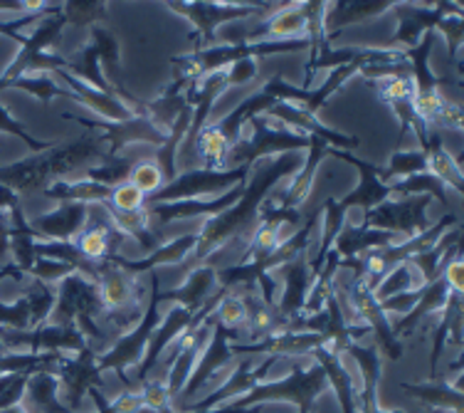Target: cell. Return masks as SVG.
Segmentation results:
<instances>
[{"instance_id": "cell-1", "label": "cell", "mask_w": 464, "mask_h": 413, "mask_svg": "<svg viewBox=\"0 0 464 413\" xmlns=\"http://www.w3.org/2000/svg\"><path fill=\"white\" fill-rule=\"evenodd\" d=\"M304 156L299 152L282 153V156H272L265 159L259 166H252V176L247 179L245 193L232 208L218 213V216L208 218L203 228L198 231V243L190 252V258L198 265L210 261L215 252L223 251L235 241L247 238L255 233L257 228V213L259 206L265 203V196L275 189V183L286 176H295L296 171L302 169Z\"/></svg>"}, {"instance_id": "cell-2", "label": "cell", "mask_w": 464, "mask_h": 413, "mask_svg": "<svg viewBox=\"0 0 464 413\" xmlns=\"http://www.w3.org/2000/svg\"><path fill=\"white\" fill-rule=\"evenodd\" d=\"M107 142L97 132H87L80 139L70 144L53 146L45 153H33L23 162L0 166V183L15 191L18 196L23 193H35L45 191L54 181H63L67 176L77 179L84 171L99 163L107 156Z\"/></svg>"}, {"instance_id": "cell-3", "label": "cell", "mask_w": 464, "mask_h": 413, "mask_svg": "<svg viewBox=\"0 0 464 413\" xmlns=\"http://www.w3.org/2000/svg\"><path fill=\"white\" fill-rule=\"evenodd\" d=\"M312 50V43L306 37L295 40H265V43H235V45H213L200 53H188L173 57L176 64V77H186L190 82L203 80L206 74L227 70V64L240 63V60H255L265 54L277 53H299V50Z\"/></svg>"}, {"instance_id": "cell-4", "label": "cell", "mask_w": 464, "mask_h": 413, "mask_svg": "<svg viewBox=\"0 0 464 413\" xmlns=\"http://www.w3.org/2000/svg\"><path fill=\"white\" fill-rule=\"evenodd\" d=\"M159 285H161V282H159V272H151V297H149V302L143 305V315L141 320H139V324H136V329L134 332L124 334L111 349H107L104 354H99L97 357L99 374L114 371L116 377L124 381V388H129V377H126V371L141 364L143 354L149 349V341H151L156 327L161 322Z\"/></svg>"}, {"instance_id": "cell-5", "label": "cell", "mask_w": 464, "mask_h": 413, "mask_svg": "<svg viewBox=\"0 0 464 413\" xmlns=\"http://www.w3.org/2000/svg\"><path fill=\"white\" fill-rule=\"evenodd\" d=\"M459 225V216L457 213H447L442 216L435 225H430L425 233L415 235V238H405V241H398L393 245H385V248H375V251H368L366 255H361V278L366 280V285L371 290H375L383 278L393 268L402 265V262H411L415 255L430 251L432 245L438 243L440 238Z\"/></svg>"}, {"instance_id": "cell-6", "label": "cell", "mask_w": 464, "mask_h": 413, "mask_svg": "<svg viewBox=\"0 0 464 413\" xmlns=\"http://www.w3.org/2000/svg\"><path fill=\"white\" fill-rule=\"evenodd\" d=\"M252 139H240L230 149L227 156V169H252L259 159H272L282 153L306 152L312 144V136L296 134L289 129H282V124L267 126V117H252Z\"/></svg>"}, {"instance_id": "cell-7", "label": "cell", "mask_w": 464, "mask_h": 413, "mask_svg": "<svg viewBox=\"0 0 464 413\" xmlns=\"http://www.w3.org/2000/svg\"><path fill=\"white\" fill-rule=\"evenodd\" d=\"M252 169H190L186 173H179L176 179L163 183L153 196L146 198V208L159 206V203H176V201H190L200 196H223L225 191L237 186L242 181L250 179Z\"/></svg>"}, {"instance_id": "cell-8", "label": "cell", "mask_w": 464, "mask_h": 413, "mask_svg": "<svg viewBox=\"0 0 464 413\" xmlns=\"http://www.w3.org/2000/svg\"><path fill=\"white\" fill-rule=\"evenodd\" d=\"M67 122H77L87 132H97L102 139L107 142V156L104 159H114L119 153H124L131 146H149V149H159L166 142V132H161L159 126L153 124L149 117H131L126 122H107V119H90L77 117V114H63ZM102 159V162H104Z\"/></svg>"}, {"instance_id": "cell-9", "label": "cell", "mask_w": 464, "mask_h": 413, "mask_svg": "<svg viewBox=\"0 0 464 413\" xmlns=\"http://www.w3.org/2000/svg\"><path fill=\"white\" fill-rule=\"evenodd\" d=\"M169 8L173 13H179L183 18H188L196 25V33L190 35V40L196 43L193 53L208 50V47L218 45L215 43V30L223 23H232V20H245L252 15H262L267 10V3H247V5H225V3H169Z\"/></svg>"}, {"instance_id": "cell-10", "label": "cell", "mask_w": 464, "mask_h": 413, "mask_svg": "<svg viewBox=\"0 0 464 413\" xmlns=\"http://www.w3.org/2000/svg\"><path fill=\"white\" fill-rule=\"evenodd\" d=\"M104 315L107 310L102 305L94 280L72 272L54 285V310L47 324H82L87 320L99 322Z\"/></svg>"}, {"instance_id": "cell-11", "label": "cell", "mask_w": 464, "mask_h": 413, "mask_svg": "<svg viewBox=\"0 0 464 413\" xmlns=\"http://www.w3.org/2000/svg\"><path fill=\"white\" fill-rule=\"evenodd\" d=\"M430 203H432L430 196H402L398 201H383L381 206H375L363 216V225L402 238H415L430 228Z\"/></svg>"}, {"instance_id": "cell-12", "label": "cell", "mask_w": 464, "mask_h": 413, "mask_svg": "<svg viewBox=\"0 0 464 413\" xmlns=\"http://www.w3.org/2000/svg\"><path fill=\"white\" fill-rule=\"evenodd\" d=\"M361 67H363L361 63H351L343 64V67H336V70H331L322 87H312V90H302V87H296V84H289V82L282 80V74H275V77H272L259 92L272 97L275 102H285V104L289 102L292 107L302 109L306 114L316 117V112L326 104V99H329L334 92H339L341 87H343V82H346L348 77H353Z\"/></svg>"}, {"instance_id": "cell-13", "label": "cell", "mask_w": 464, "mask_h": 413, "mask_svg": "<svg viewBox=\"0 0 464 413\" xmlns=\"http://www.w3.org/2000/svg\"><path fill=\"white\" fill-rule=\"evenodd\" d=\"M60 381L57 398L70 413H82L84 398L92 387L102 388V374L97 371V354L87 347L80 354H64L54 371Z\"/></svg>"}, {"instance_id": "cell-14", "label": "cell", "mask_w": 464, "mask_h": 413, "mask_svg": "<svg viewBox=\"0 0 464 413\" xmlns=\"http://www.w3.org/2000/svg\"><path fill=\"white\" fill-rule=\"evenodd\" d=\"M348 300H351V307L356 310V317L363 324L371 327V334H373V341H378L375 347L388 354V359H401L402 357V344L401 339L395 337L393 329H391V320L381 310V302L375 300L373 290L368 288L366 280L363 278H353L351 285L346 290Z\"/></svg>"}, {"instance_id": "cell-15", "label": "cell", "mask_w": 464, "mask_h": 413, "mask_svg": "<svg viewBox=\"0 0 464 413\" xmlns=\"http://www.w3.org/2000/svg\"><path fill=\"white\" fill-rule=\"evenodd\" d=\"M245 186L247 181H242L237 186H232L230 191H225L223 196H215L210 201L206 198H190V201H176V203H159V206L143 208L146 211V218H149V228H163L166 223H173V221H186V218H198L206 216L213 218L218 213H223L227 208H232L245 193Z\"/></svg>"}, {"instance_id": "cell-16", "label": "cell", "mask_w": 464, "mask_h": 413, "mask_svg": "<svg viewBox=\"0 0 464 413\" xmlns=\"http://www.w3.org/2000/svg\"><path fill=\"white\" fill-rule=\"evenodd\" d=\"M329 156H336L341 162L353 163L358 169V176H361L356 191H351V193H346V196L339 201V206L343 208V211L363 208L368 213V211H373L375 206H381L383 201H388V198L393 196V193H391V183H383V181L378 179V176H381V169H378V166H373V163L368 162H361L353 153L339 152V149H331Z\"/></svg>"}, {"instance_id": "cell-17", "label": "cell", "mask_w": 464, "mask_h": 413, "mask_svg": "<svg viewBox=\"0 0 464 413\" xmlns=\"http://www.w3.org/2000/svg\"><path fill=\"white\" fill-rule=\"evenodd\" d=\"M265 117L275 119L279 124L296 126L299 132H304V136H316V139H322L324 144H329L331 149H339V152L353 153L358 146H361V139H358V136H348L336 132V129H329V126L322 124L316 117L306 114L302 109L292 107V104H285V102H277Z\"/></svg>"}, {"instance_id": "cell-18", "label": "cell", "mask_w": 464, "mask_h": 413, "mask_svg": "<svg viewBox=\"0 0 464 413\" xmlns=\"http://www.w3.org/2000/svg\"><path fill=\"white\" fill-rule=\"evenodd\" d=\"M90 218V206L82 203H60L50 213L27 221L30 228L40 235V241H57V243H70L84 231Z\"/></svg>"}, {"instance_id": "cell-19", "label": "cell", "mask_w": 464, "mask_h": 413, "mask_svg": "<svg viewBox=\"0 0 464 413\" xmlns=\"http://www.w3.org/2000/svg\"><path fill=\"white\" fill-rule=\"evenodd\" d=\"M97 288L99 297H102V305L107 310V315L114 312H124L129 307L139 305L136 302V278L129 275L121 268H116L114 262L102 261L97 262Z\"/></svg>"}, {"instance_id": "cell-20", "label": "cell", "mask_w": 464, "mask_h": 413, "mask_svg": "<svg viewBox=\"0 0 464 413\" xmlns=\"http://www.w3.org/2000/svg\"><path fill=\"white\" fill-rule=\"evenodd\" d=\"M282 275H285V290L277 300V315L282 322H289L295 317L302 315L306 297L314 285V275L309 272V258L299 255L296 261L282 265Z\"/></svg>"}, {"instance_id": "cell-21", "label": "cell", "mask_w": 464, "mask_h": 413, "mask_svg": "<svg viewBox=\"0 0 464 413\" xmlns=\"http://www.w3.org/2000/svg\"><path fill=\"white\" fill-rule=\"evenodd\" d=\"M196 243L198 233H186L180 235V238H176V241H170V243L159 245L151 255H146L141 261H126L119 252H116V255H109V261L114 262L116 268H121L124 272H129V275L139 278L143 272H156V270L163 268V265H179V262H183L188 255L193 252Z\"/></svg>"}, {"instance_id": "cell-22", "label": "cell", "mask_w": 464, "mask_h": 413, "mask_svg": "<svg viewBox=\"0 0 464 413\" xmlns=\"http://www.w3.org/2000/svg\"><path fill=\"white\" fill-rule=\"evenodd\" d=\"M64 25H67V23H64L63 13H54V15H47V18L37 20L35 33H33L30 37H23V40H20L23 50H20V54L13 60V64H10L8 70L3 73L0 84L23 77V74H25V64L30 63L35 54H43L47 47L54 45V43H57V37L63 35Z\"/></svg>"}, {"instance_id": "cell-23", "label": "cell", "mask_w": 464, "mask_h": 413, "mask_svg": "<svg viewBox=\"0 0 464 413\" xmlns=\"http://www.w3.org/2000/svg\"><path fill=\"white\" fill-rule=\"evenodd\" d=\"M54 82H64L67 87H70V94L74 97V102H80L84 107H90L92 112H97L99 119H107V122H126V119L136 117L131 109L126 107L124 102L114 94H102V92L92 90L87 87L84 82H80L77 77H72L70 73H64V70H57L53 73Z\"/></svg>"}, {"instance_id": "cell-24", "label": "cell", "mask_w": 464, "mask_h": 413, "mask_svg": "<svg viewBox=\"0 0 464 413\" xmlns=\"http://www.w3.org/2000/svg\"><path fill=\"white\" fill-rule=\"evenodd\" d=\"M215 290H218V280H215L213 265H198L188 272L186 282H180L176 290H169V292L159 290V302H176L188 312H198Z\"/></svg>"}, {"instance_id": "cell-25", "label": "cell", "mask_w": 464, "mask_h": 413, "mask_svg": "<svg viewBox=\"0 0 464 413\" xmlns=\"http://www.w3.org/2000/svg\"><path fill=\"white\" fill-rule=\"evenodd\" d=\"M393 8V3L388 0H343V3H331L324 15V33L326 37H336L348 25H358L371 18H378Z\"/></svg>"}, {"instance_id": "cell-26", "label": "cell", "mask_w": 464, "mask_h": 413, "mask_svg": "<svg viewBox=\"0 0 464 413\" xmlns=\"http://www.w3.org/2000/svg\"><path fill=\"white\" fill-rule=\"evenodd\" d=\"M306 30V15L302 3H286L285 8L275 10L257 30L242 37L240 43H265V40H295Z\"/></svg>"}, {"instance_id": "cell-27", "label": "cell", "mask_w": 464, "mask_h": 413, "mask_svg": "<svg viewBox=\"0 0 464 413\" xmlns=\"http://www.w3.org/2000/svg\"><path fill=\"white\" fill-rule=\"evenodd\" d=\"M331 146L324 144L322 139H316L312 136V144L306 149V156H304V163L302 169L296 171L292 181H289V186L286 191L282 193V203L279 208H292V211H299L304 201L309 198L312 193V186H314V179H316V171H319V163L329 156Z\"/></svg>"}, {"instance_id": "cell-28", "label": "cell", "mask_w": 464, "mask_h": 413, "mask_svg": "<svg viewBox=\"0 0 464 413\" xmlns=\"http://www.w3.org/2000/svg\"><path fill=\"white\" fill-rule=\"evenodd\" d=\"M450 292H452V290L447 288V282L442 280V275L432 280V282H428V285H422V292H420L415 307H412L408 315H402L398 322L391 324V329H393L395 337H408V334H412L418 329V324L422 322V320H428L430 315L445 310Z\"/></svg>"}, {"instance_id": "cell-29", "label": "cell", "mask_w": 464, "mask_h": 413, "mask_svg": "<svg viewBox=\"0 0 464 413\" xmlns=\"http://www.w3.org/2000/svg\"><path fill=\"white\" fill-rule=\"evenodd\" d=\"M398 241H401V235L388 233V231H373L363 223L343 225L341 233L336 235V241H334V251L339 252L341 261H348V258H361L368 251L385 248V245H393Z\"/></svg>"}, {"instance_id": "cell-30", "label": "cell", "mask_w": 464, "mask_h": 413, "mask_svg": "<svg viewBox=\"0 0 464 413\" xmlns=\"http://www.w3.org/2000/svg\"><path fill=\"white\" fill-rule=\"evenodd\" d=\"M43 196L57 203H82V206H99L111 198V189L94 183V181L77 176V179H63L50 183Z\"/></svg>"}, {"instance_id": "cell-31", "label": "cell", "mask_w": 464, "mask_h": 413, "mask_svg": "<svg viewBox=\"0 0 464 413\" xmlns=\"http://www.w3.org/2000/svg\"><path fill=\"white\" fill-rule=\"evenodd\" d=\"M57 391H60V381L54 374L35 371L27 377L25 396H23L20 406L25 413H70L60 404Z\"/></svg>"}, {"instance_id": "cell-32", "label": "cell", "mask_w": 464, "mask_h": 413, "mask_svg": "<svg viewBox=\"0 0 464 413\" xmlns=\"http://www.w3.org/2000/svg\"><path fill=\"white\" fill-rule=\"evenodd\" d=\"M346 225V211L339 206V201L336 198H326L322 203V225H319V243H316V252H314L312 258H309V272H312L314 278L322 272L324 261H326V255L334 251V241H336V235L341 233V228Z\"/></svg>"}, {"instance_id": "cell-33", "label": "cell", "mask_w": 464, "mask_h": 413, "mask_svg": "<svg viewBox=\"0 0 464 413\" xmlns=\"http://www.w3.org/2000/svg\"><path fill=\"white\" fill-rule=\"evenodd\" d=\"M149 156H153V152L143 153L139 152V146H131L126 153H119L114 159H104V162H99L97 166H90L82 176L94 181V183H102V186H107V189H116V186H121V183L129 181L136 163L143 162V159H149Z\"/></svg>"}, {"instance_id": "cell-34", "label": "cell", "mask_w": 464, "mask_h": 413, "mask_svg": "<svg viewBox=\"0 0 464 413\" xmlns=\"http://www.w3.org/2000/svg\"><path fill=\"white\" fill-rule=\"evenodd\" d=\"M425 156H428V171L440 179L445 186H452V189L462 196V163L459 159H455L452 153L447 152V146L442 144V132H435L430 129L428 149H425Z\"/></svg>"}, {"instance_id": "cell-35", "label": "cell", "mask_w": 464, "mask_h": 413, "mask_svg": "<svg viewBox=\"0 0 464 413\" xmlns=\"http://www.w3.org/2000/svg\"><path fill=\"white\" fill-rule=\"evenodd\" d=\"M190 117H193V109L186 107L183 112H180L179 117H176L173 126L169 129V134H166V142H163V144L159 146L156 152H153V162H156V166L161 169L163 181H166V183L179 176V166H176V163H179V149H180V144H183V139H186V134H188Z\"/></svg>"}, {"instance_id": "cell-36", "label": "cell", "mask_w": 464, "mask_h": 413, "mask_svg": "<svg viewBox=\"0 0 464 413\" xmlns=\"http://www.w3.org/2000/svg\"><path fill=\"white\" fill-rule=\"evenodd\" d=\"M277 102L272 97H267V94H262V92H257V94H252V97H247L242 104H237V109H232L230 114L218 124V129L223 132V136L227 139V144L235 146L237 142L242 139V126L247 124L252 117H262V114H267L269 109L275 107Z\"/></svg>"}, {"instance_id": "cell-37", "label": "cell", "mask_w": 464, "mask_h": 413, "mask_svg": "<svg viewBox=\"0 0 464 413\" xmlns=\"http://www.w3.org/2000/svg\"><path fill=\"white\" fill-rule=\"evenodd\" d=\"M401 388L411 394L415 401L430 406L435 411L462 413V394L450 388L447 381H425V384H405L401 381Z\"/></svg>"}, {"instance_id": "cell-38", "label": "cell", "mask_w": 464, "mask_h": 413, "mask_svg": "<svg viewBox=\"0 0 464 413\" xmlns=\"http://www.w3.org/2000/svg\"><path fill=\"white\" fill-rule=\"evenodd\" d=\"M459 241H462V228L455 225V228H450V231H447L438 243L430 248V251L420 252V255L412 258L411 265L420 275V282H422V285H428V282H432L435 278H440V272H442V268H445L442 262H445L447 251H450L452 245L459 243Z\"/></svg>"}, {"instance_id": "cell-39", "label": "cell", "mask_w": 464, "mask_h": 413, "mask_svg": "<svg viewBox=\"0 0 464 413\" xmlns=\"http://www.w3.org/2000/svg\"><path fill=\"white\" fill-rule=\"evenodd\" d=\"M432 45H435V33L430 30L425 35L420 37V43L411 50H402L405 54V60L411 63V70H412V84H415V92L422 94V92H440V84L442 80L432 74L428 64V57L432 53Z\"/></svg>"}, {"instance_id": "cell-40", "label": "cell", "mask_w": 464, "mask_h": 413, "mask_svg": "<svg viewBox=\"0 0 464 413\" xmlns=\"http://www.w3.org/2000/svg\"><path fill=\"white\" fill-rule=\"evenodd\" d=\"M102 206L107 208L109 218H111V223L119 233H124L126 238H134L136 243L141 245V251L146 255H151L156 248H159V238L153 233L151 228H149V218H146V211H136V213H124V211H116V208L107 206V203H102Z\"/></svg>"}, {"instance_id": "cell-41", "label": "cell", "mask_w": 464, "mask_h": 413, "mask_svg": "<svg viewBox=\"0 0 464 413\" xmlns=\"http://www.w3.org/2000/svg\"><path fill=\"white\" fill-rule=\"evenodd\" d=\"M196 146L200 162L206 163V169L210 171H223L227 169V156H230L232 146L227 144V139L223 136V132L218 129V124L203 126L200 134L196 136Z\"/></svg>"}, {"instance_id": "cell-42", "label": "cell", "mask_w": 464, "mask_h": 413, "mask_svg": "<svg viewBox=\"0 0 464 413\" xmlns=\"http://www.w3.org/2000/svg\"><path fill=\"white\" fill-rule=\"evenodd\" d=\"M20 295L27 300V307H30V322H33V329L47 324L50 315L54 310V285H45L40 280H25L23 282V292Z\"/></svg>"}, {"instance_id": "cell-43", "label": "cell", "mask_w": 464, "mask_h": 413, "mask_svg": "<svg viewBox=\"0 0 464 413\" xmlns=\"http://www.w3.org/2000/svg\"><path fill=\"white\" fill-rule=\"evenodd\" d=\"M391 193H395V196H430L438 198L442 206H450L447 186L440 179H435L430 171L415 173V176H408V179L391 181Z\"/></svg>"}, {"instance_id": "cell-44", "label": "cell", "mask_w": 464, "mask_h": 413, "mask_svg": "<svg viewBox=\"0 0 464 413\" xmlns=\"http://www.w3.org/2000/svg\"><path fill=\"white\" fill-rule=\"evenodd\" d=\"M60 13H63L64 23L74 27H94L97 23L109 18L107 3H102V0H90V3L67 0V3H60Z\"/></svg>"}, {"instance_id": "cell-45", "label": "cell", "mask_w": 464, "mask_h": 413, "mask_svg": "<svg viewBox=\"0 0 464 413\" xmlns=\"http://www.w3.org/2000/svg\"><path fill=\"white\" fill-rule=\"evenodd\" d=\"M422 288V282H420V275L415 272L411 262H402L398 268H393L388 275L383 278V282L373 290L375 300L381 302V300H388V297L401 295V292H411V290Z\"/></svg>"}, {"instance_id": "cell-46", "label": "cell", "mask_w": 464, "mask_h": 413, "mask_svg": "<svg viewBox=\"0 0 464 413\" xmlns=\"http://www.w3.org/2000/svg\"><path fill=\"white\" fill-rule=\"evenodd\" d=\"M425 171H428V156L422 152H395L391 156L388 169H381L378 179L383 181V183H391L395 179H408V176L425 173Z\"/></svg>"}, {"instance_id": "cell-47", "label": "cell", "mask_w": 464, "mask_h": 413, "mask_svg": "<svg viewBox=\"0 0 464 413\" xmlns=\"http://www.w3.org/2000/svg\"><path fill=\"white\" fill-rule=\"evenodd\" d=\"M188 107L186 94H161L156 102L146 104V117L151 119L153 124L159 126L161 132L169 134V129L173 126L176 117Z\"/></svg>"}, {"instance_id": "cell-48", "label": "cell", "mask_w": 464, "mask_h": 413, "mask_svg": "<svg viewBox=\"0 0 464 413\" xmlns=\"http://www.w3.org/2000/svg\"><path fill=\"white\" fill-rule=\"evenodd\" d=\"M245 305H242V297L240 292H225V297L218 302L213 312V320L218 324H223L225 329L235 337V341H240L237 332H240L242 327H245Z\"/></svg>"}, {"instance_id": "cell-49", "label": "cell", "mask_w": 464, "mask_h": 413, "mask_svg": "<svg viewBox=\"0 0 464 413\" xmlns=\"http://www.w3.org/2000/svg\"><path fill=\"white\" fill-rule=\"evenodd\" d=\"M92 47L97 50L99 64H104L111 73L121 70V53H119V43L116 37L109 33L107 27L94 25L92 27Z\"/></svg>"}, {"instance_id": "cell-50", "label": "cell", "mask_w": 464, "mask_h": 413, "mask_svg": "<svg viewBox=\"0 0 464 413\" xmlns=\"http://www.w3.org/2000/svg\"><path fill=\"white\" fill-rule=\"evenodd\" d=\"M435 30H442L447 40V57L455 64L457 82H462V63H459V50H462V33H464V18L462 15H447L438 23Z\"/></svg>"}, {"instance_id": "cell-51", "label": "cell", "mask_w": 464, "mask_h": 413, "mask_svg": "<svg viewBox=\"0 0 464 413\" xmlns=\"http://www.w3.org/2000/svg\"><path fill=\"white\" fill-rule=\"evenodd\" d=\"M129 183H134L136 189L143 191V196L149 198L161 189L166 181H163L161 169L153 162V156H149V159H143V162L136 163L134 171H131V176H129Z\"/></svg>"}, {"instance_id": "cell-52", "label": "cell", "mask_w": 464, "mask_h": 413, "mask_svg": "<svg viewBox=\"0 0 464 413\" xmlns=\"http://www.w3.org/2000/svg\"><path fill=\"white\" fill-rule=\"evenodd\" d=\"M383 102L393 104V102H405V99L415 97V84L412 77H385V80L368 82Z\"/></svg>"}, {"instance_id": "cell-53", "label": "cell", "mask_w": 464, "mask_h": 413, "mask_svg": "<svg viewBox=\"0 0 464 413\" xmlns=\"http://www.w3.org/2000/svg\"><path fill=\"white\" fill-rule=\"evenodd\" d=\"M0 134L15 136V139H20V142H23V144H25L33 153H45L54 146V144H50V142H40V139H35V136L27 134L25 126L20 124L18 119L10 117V112L3 107V104H0Z\"/></svg>"}, {"instance_id": "cell-54", "label": "cell", "mask_w": 464, "mask_h": 413, "mask_svg": "<svg viewBox=\"0 0 464 413\" xmlns=\"http://www.w3.org/2000/svg\"><path fill=\"white\" fill-rule=\"evenodd\" d=\"M107 206L116 208V211H124V213H136V211H143L146 208V196L143 191H139L134 183H121L111 189V198L107 201Z\"/></svg>"}, {"instance_id": "cell-55", "label": "cell", "mask_w": 464, "mask_h": 413, "mask_svg": "<svg viewBox=\"0 0 464 413\" xmlns=\"http://www.w3.org/2000/svg\"><path fill=\"white\" fill-rule=\"evenodd\" d=\"M27 377H30V374H23V371H15V374H0V411H3V408L20 406L23 396H25Z\"/></svg>"}, {"instance_id": "cell-56", "label": "cell", "mask_w": 464, "mask_h": 413, "mask_svg": "<svg viewBox=\"0 0 464 413\" xmlns=\"http://www.w3.org/2000/svg\"><path fill=\"white\" fill-rule=\"evenodd\" d=\"M445 97H442L440 92H422V94L415 92V97H412V109H415V114H418L428 126H432L438 122L440 112L445 109Z\"/></svg>"}, {"instance_id": "cell-57", "label": "cell", "mask_w": 464, "mask_h": 413, "mask_svg": "<svg viewBox=\"0 0 464 413\" xmlns=\"http://www.w3.org/2000/svg\"><path fill=\"white\" fill-rule=\"evenodd\" d=\"M72 272H77V270H72L70 265H64V262H54V261H45V258H37L35 265L30 268L27 272V278L40 280V282H45V285H57L60 280H64Z\"/></svg>"}, {"instance_id": "cell-58", "label": "cell", "mask_w": 464, "mask_h": 413, "mask_svg": "<svg viewBox=\"0 0 464 413\" xmlns=\"http://www.w3.org/2000/svg\"><path fill=\"white\" fill-rule=\"evenodd\" d=\"M257 77V63L255 60H240V63L230 64V70H227V82H230V87L235 84H245V82H250Z\"/></svg>"}, {"instance_id": "cell-59", "label": "cell", "mask_w": 464, "mask_h": 413, "mask_svg": "<svg viewBox=\"0 0 464 413\" xmlns=\"http://www.w3.org/2000/svg\"><path fill=\"white\" fill-rule=\"evenodd\" d=\"M442 280L447 282V288L452 290V292H462V258L459 255H455L452 261L447 262L445 268H442Z\"/></svg>"}, {"instance_id": "cell-60", "label": "cell", "mask_w": 464, "mask_h": 413, "mask_svg": "<svg viewBox=\"0 0 464 413\" xmlns=\"http://www.w3.org/2000/svg\"><path fill=\"white\" fill-rule=\"evenodd\" d=\"M15 208H23L20 206V196L15 191H10L8 186L0 183V213H3V216H10Z\"/></svg>"}, {"instance_id": "cell-61", "label": "cell", "mask_w": 464, "mask_h": 413, "mask_svg": "<svg viewBox=\"0 0 464 413\" xmlns=\"http://www.w3.org/2000/svg\"><path fill=\"white\" fill-rule=\"evenodd\" d=\"M0 413H25V411H23V406H13V408H3Z\"/></svg>"}, {"instance_id": "cell-62", "label": "cell", "mask_w": 464, "mask_h": 413, "mask_svg": "<svg viewBox=\"0 0 464 413\" xmlns=\"http://www.w3.org/2000/svg\"><path fill=\"white\" fill-rule=\"evenodd\" d=\"M8 351H5V347H3V341H0V357H5Z\"/></svg>"}, {"instance_id": "cell-63", "label": "cell", "mask_w": 464, "mask_h": 413, "mask_svg": "<svg viewBox=\"0 0 464 413\" xmlns=\"http://www.w3.org/2000/svg\"><path fill=\"white\" fill-rule=\"evenodd\" d=\"M0 235H8V233H3V231H0Z\"/></svg>"}]
</instances>
